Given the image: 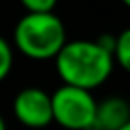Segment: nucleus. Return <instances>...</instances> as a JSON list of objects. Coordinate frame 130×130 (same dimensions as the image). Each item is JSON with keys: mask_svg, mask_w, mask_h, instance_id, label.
I'll return each instance as SVG.
<instances>
[{"mask_svg": "<svg viewBox=\"0 0 130 130\" xmlns=\"http://www.w3.org/2000/svg\"><path fill=\"white\" fill-rule=\"evenodd\" d=\"M114 66V55L103 50L96 41H66L55 57V68L64 86L91 91L103 84Z\"/></svg>", "mask_w": 130, "mask_h": 130, "instance_id": "f257e3e1", "label": "nucleus"}, {"mask_svg": "<svg viewBox=\"0 0 130 130\" xmlns=\"http://www.w3.org/2000/svg\"><path fill=\"white\" fill-rule=\"evenodd\" d=\"M16 48L34 61L55 59L66 45V29L54 13L22 16L14 27Z\"/></svg>", "mask_w": 130, "mask_h": 130, "instance_id": "f03ea898", "label": "nucleus"}, {"mask_svg": "<svg viewBox=\"0 0 130 130\" xmlns=\"http://www.w3.org/2000/svg\"><path fill=\"white\" fill-rule=\"evenodd\" d=\"M0 130H7V128H6V121H4L2 116H0Z\"/></svg>", "mask_w": 130, "mask_h": 130, "instance_id": "1a4fd4ad", "label": "nucleus"}, {"mask_svg": "<svg viewBox=\"0 0 130 130\" xmlns=\"http://www.w3.org/2000/svg\"><path fill=\"white\" fill-rule=\"evenodd\" d=\"M130 121V105L121 96H109L96 105L93 130H119Z\"/></svg>", "mask_w": 130, "mask_h": 130, "instance_id": "39448f33", "label": "nucleus"}, {"mask_svg": "<svg viewBox=\"0 0 130 130\" xmlns=\"http://www.w3.org/2000/svg\"><path fill=\"white\" fill-rule=\"evenodd\" d=\"M96 105L91 91L73 86H61L52 94L54 121L68 130H93Z\"/></svg>", "mask_w": 130, "mask_h": 130, "instance_id": "7ed1b4c3", "label": "nucleus"}, {"mask_svg": "<svg viewBox=\"0 0 130 130\" xmlns=\"http://www.w3.org/2000/svg\"><path fill=\"white\" fill-rule=\"evenodd\" d=\"M13 62H14V57H13V48L11 45L0 36V82H2L13 70Z\"/></svg>", "mask_w": 130, "mask_h": 130, "instance_id": "0eeeda50", "label": "nucleus"}, {"mask_svg": "<svg viewBox=\"0 0 130 130\" xmlns=\"http://www.w3.org/2000/svg\"><path fill=\"white\" fill-rule=\"evenodd\" d=\"M123 4H125L126 7H130V0H125V2H123Z\"/></svg>", "mask_w": 130, "mask_h": 130, "instance_id": "9b49d317", "label": "nucleus"}, {"mask_svg": "<svg viewBox=\"0 0 130 130\" xmlns=\"http://www.w3.org/2000/svg\"><path fill=\"white\" fill-rule=\"evenodd\" d=\"M22 6L30 14H46V13H54L55 0H23Z\"/></svg>", "mask_w": 130, "mask_h": 130, "instance_id": "6e6552de", "label": "nucleus"}, {"mask_svg": "<svg viewBox=\"0 0 130 130\" xmlns=\"http://www.w3.org/2000/svg\"><path fill=\"white\" fill-rule=\"evenodd\" d=\"M16 119L29 128H43L54 121L52 94L39 87L22 89L13 102Z\"/></svg>", "mask_w": 130, "mask_h": 130, "instance_id": "20e7f679", "label": "nucleus"}, {"mask_svg": "<svg viewBox=\"0 0 130 130\" xmlns=\"http://www.w3.org/2000/svg\"><path fill=\"white\" fill-rule=\"evenodd\" d=\"M119 130H130V121H128V123H126V125H123V126H121V128H119Z\"/></svg>", "mask_w": 130, "mask_h": 130, "instance_id": "9d476101", "label": "nucleus"}, {"mask_svg": "<svg viewBox=\"0 0 130 130\" xmlns=\"http://www.w3.org/2000/svg\"><path fill=\"white\" fill-rule=\"evenodd\" d=\"M114 59L118 64L130 73V27L121 30L116 36V48H114Z\"/></svg>", "mask_w": 130, "mask_h": 130, "instance_id": "423d86ee", "label": "nucleus"}]
</instances>
